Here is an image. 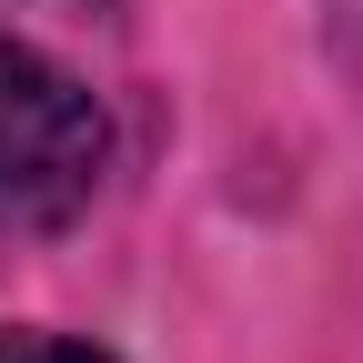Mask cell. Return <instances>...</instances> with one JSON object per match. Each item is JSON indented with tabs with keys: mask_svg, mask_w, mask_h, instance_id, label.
I'll use <instances>...</instances> for the list:
<instances>
[{
	"mask_svg": "<svg viewBox=\"0 0 363 363\" xmlns=\"http://www.w3.org/2000/svg\"><path fill=\"white\" fill-rule=\"evenodd\" d=\"M0 363H121V353L71 343V333H30V323H11V333H0Z\"/></svg>",
	"mask_w": 363,
	"mask_h": 363,
	"instance_id": "obj_2",
	"label": "cell"
},
{
	"mask_svg": "<svg viewBox=\"0 0 363 363\" xmlns=\"http://www.w3.org/2000/svg\"><path fill=\"white\" fill-rule=\"evenodd\" d=\"M111 172V111L51 51L0 30V233H71Z\"/></svg>",
	"mask_w": 363,
	"mask_h": 363,
	"instance_id": "obj_1",
	"label": "cell"
}]
</instances>
